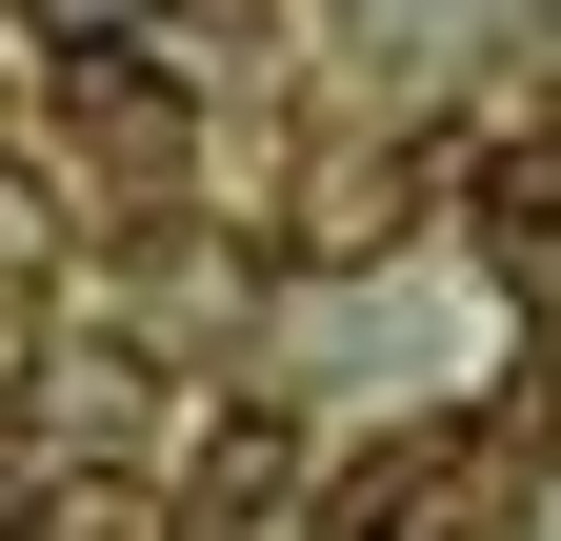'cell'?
<instances>
[{
    "label": "cell",
    "mask_w": 561,
    "mask_h": 541,
    "mask_svg": "<svg viewBox=\"0 0 561 541\" xmlns=\"http://www.w3.org/2000/svg\"><path fill=\"white\" fill-rule=\"evenodd\" d=\"M181 502H201V541H280V521H301V441H280L261 401H241V422H201Z\"/></svg>",
    "instance_id": "cell-1"
},
{
    "label": "cell",
    "mask_w": 561,
    "mask_h": 541,
    "mask_svg": "<svg viewBox=\"0 0 561 541\" xmlns=\"http://www.w3.org/2000/svg\"><path fill=\"white\" fill-rule=\"evenodd\" d=\"M362 241H401V161H321V200H301V261H362Z\"/></svg>",
    "instance_id": "cell-3"
},
{
    "label": "cell",
    "mask_w": 561,
    "mask_h": 541,
    "mask_svg": "<svg viewBox=\"0 0 561 541\" xmlns=\"http://www.w3.org/2000/svg\"><path fill=\"white\" fill-rule=\"evenodd\" d=\"M481 261H502L522 301H561V161H502V181H481Z\"/></svg>",
    "instance_id": "cell-2"
},
{
    "label": "cell",
    "mask_w": 561,
    "mask_h": 541,
    "mask_svg": "<svg viewBox=\"0 0 561 541\" xmlns=\"http://www.w3.org/2000/svg\"><path fill=\"white\" fill-rule=\"evenodd\" d=\"M41 422H81V441H140V342H60Z\"/></svg>",
    "instance_id": "cell-4"
},
{
    "label": "cell",
    "mask_w": 561,
    "mask_h": 541,
    "mask_svg": "<svg viewBox=\"0 0 561 541\" xmlns=\"http://www.w3.org/2000/svg\"><path fill=\"white\" fill-rule=\"evenodd\" d=\"M0 101H21V81H0Z\"/></svg>",
    "instance_id": "cell-6"
},
{
    "label": "cell",
    "mask_w": 561,
    "mask_h": 541,
    "mask_svg": "<svg viewBox=\"0 0 561 541\" xmlns=\"http://www.w3.org/2000/svg\"><path fill=\"white\" fill-rule=\"evenodd\" d=\"M161 0H41V41H140Z\"/></svg>",
    "instance_id": "cell-5"
}]
</instances>
